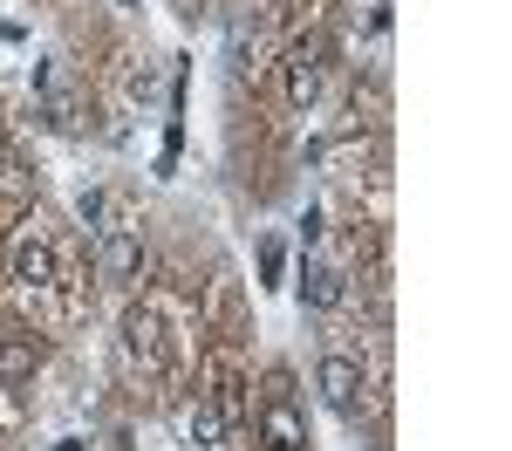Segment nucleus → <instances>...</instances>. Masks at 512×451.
<instances>
[{"instance_id":"39448f33","label":"nucleus","mask_w":512,"mask_h":451,"mask_svg":"<svg viewBox=\"0 0 512 451\" xmlns=\"http://www.w3.org/2000/svg\"><path fill=\"white\" fill-rule=\"evenodd\" d=\"M315 383H321V404H328V410H342V417L362 410V369H355L349 356H321Z\"/></svg>"},{"instance_id":"f257e3e1","label":"nucleus","mask_w":512,"mask_h":451,"mask_svg":"<svg viewBox=\"0 0 512 451\" xmlns=\"http://www.w3.org/2000/svg\"><path fill=\"white\" fill-rule=\"evenodd\" d=\"M7 267H14V287H21V294H48V287L62 281V267H55V246H48V233H41L35 219L14 233V253H7Z\"/></svg>"},{"instance_id":"f03ea898","label":"nucleus","mask_w":512,"mask_h":451,"mask_svg":"<svg viewBox=\"0 0 512 451\" xmlns=\"http://www.w3.org/2000/svg\"><path fill=\"white\" fill-rule=\"evenodd\" d=\"M96 274L103 281H137L144 274V226L137 219H117L96 233Z\"/></svg>"},{"instance_id":"20e7f679","label":"nucleus","mask_w":512,"mask_h":451,"mask_svg":"<svg viewBox=\"0 0 512 451\" xmlns=\"http://www.w3.org/2000/svg\"><path fill=\"white\" fill-rule=\"evenodd\" d=\"M321 76H328V41L321 35L294 41V48H287V103L308 110V103L321 96Z\"/></svg>"},{"instance_id":"6e6552de","label":"nucleus","mask_w":512,"mask_h":451,"mask_svg":"<svg viewBox=\"0 0 512 451\" xmlns=\"http://www.w3.org/2000/svg\"><path fill=\"white\" fill-rule=\"evenodd\" d=\"M301 301H308V308H335V301H342V267L308 260V267H301Z\"/></svg>"},{"instance_id":"7ed1b4c3","label":"nucleus","mask_w":512,"mask_h":451,"mask_svg":"<svg viewBox=\"0 0 512 451\" xmlns=\"http://www.w3.org/2000/svg\"><path fill=\"white\" fill-rule=\"evenodd\" d=\"M260 445L267 451H308V424H301V410H294L280 376H274V390H267V404H260Z\"/></svg>"},{"instance_id":"1a4fd4ad","label":"nucleus","mask_w":512,"mask_h":451,"mask_svg":"<svg viewBox=\"0 0 512 451\" xmlns=\"http://www.w3.org/2000/svg\"><path fill=\"white\" fill-rule=\"evenodd\" d=\"M226 62H233V76H253V69H260V28H246V21H239Z\"/></svg>"},{"instance_id":"0eeeda50","label":"nucleus","mask_w":512,"mask_h":451,"mask_svg":"<svg viewBox=\"0 0 512 451\" xmlns=\"http://www.w3.org/2000/svg\"><path fill=\"white\" fill-rule=\"evenodd\" d=\"M185 438H192L198 451H226V410L212 404V397H198V404L185 410Z\"/></svg>"},{"instance_id":"9d476101","label":"nucleus","mask_w":512,"mask_h":451,"mask_svg":"<svg viewBox=\"0 0 512 451\" xmlns=\"http://www.w3.org/2000/svg\"><path fill=\"white\" fill-rule=\"evenodd\" d=\"M35 363H41L35 342H7V349H0V383H21V376H28Z\"/></svg>"},{"instance_id":"423d86ee","label":"nucleus","mask_w":512,"mask_h":451,"mask_svg":"<svg viewBox=\"0 0 512 451\" xmlns=\"http://www.w3.org/2000/svg\"><path fill=\"white\" fill-rule=\"evenodd\" d=\"M123 356L130 363H164V322H158V308H130L123 315Z\"/></svg>"}]
</instances>
